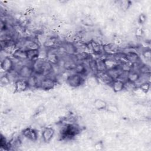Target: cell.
<instances>
[{
	"instance_id": "6da1fadb",
	"label": "cell",
	"mask_w": 151,
	"mask_h": 151,
	"mask_svg": "<svg viewBox=\"0 0 151 151\" xmlns=\"http://www.w3.org/2000/svg\"><path fill=\"white\" fill-rule=\"evenodd\" d=\"M56 80L55 78L49 76H45L40 81L39 87L44 90H50L52 89L55 86Z\"/></svg>"
},
{
	"instance_id": "7a4b0ae2",
	"label": "cell",
	"mask_w": 151,
	"mask_h": 151,
	"mask_svg": "<svg viewBox=\"0 0 151 151\" xmlns=\"http://www.w3.org/2000/svg\"><path fill=\"white\" fill-rule=\"evenodd\" d=\"M68 84L73 88H76L80 86L83 83V76L77 73H73L68 76L66 78Z\"/></svg>"
},
{
	"instance_id": "3957f363",
	"label": "cell",
	"mask_w": 151,
	"mask_h": 151,
	"mask_svg": "<svg viewBox=\"0 0 151 151\" xmlns=\"http://www.w3.org/2000/svg\"><path fill=\"white\" fill-rule=\"evenodd\" d=\"M18 73L19 78L27 79L34 74L32 64L29 65L27 64L22 65L18 70Z\"/></svg>"
},
{
	"instance_id": "277c9868",
	"label": "cell",
	"mask_w": 151,
	"mask_h": 151,
	"mask_svg": "<svg viewBox=\"0 0 151 151\" xmlns=\"http://www.w3.org/2000/svg\"><path fill=\"white\" fill-rule=\"evenodd\" d=\"M15 91L17 93H22L29 88L26 79L19 78L14 82Z\"/></svg>"
},
{
	"instance_id": "5b68a950",
	"label": "cell",
	"mask_w": 151,
	"mask_h": 151,
	"mask_svg": "<svg viewBox=\"0 0 151 151\" xmlns=\"http://www.w3.org/2000/svg\"><path fill=\"white\" fill-rule=\"evenodd\" d=\"M15 64L13 60L9 57H5L4 58L1 63V68L5 72H9L14 69Z\"/></svg>"
},
{
	"instance_id": "8992f818",
	"label": "cell",
	"mask_w": 151,
	"mask_h": 151,
	"mask_svg": "<svg viewBox=\"0 0 151 151\" xmlns=\"http://www.w3.org/2000/svg\"><path fill=\"white\" fill-rule=\"evenodd\" d=\"M96 76L99 80L106 85H111L114 80L107 71L98 72L96 73Z\"/></svg>"
},
{
	"instance_id": "52a82bcc",
	"label": "cell",
	"mask_w": 151,
	"mask_h": 151,
	"mask_svg": "<svg viewBox=\"0 0 151 151\" xmlns=\"http://www.w3.org/2000/svg\"><path fill=\"white\" fill-rule=\"evenodd\" d=\"M23 136L29 140L35 142L37 140L38 134L37 132L31 128L27 127L23 130Z\"/></svg>"
},
{
	"instance_id": "ba28073f",
	"label": "cell",
	"mask_w": 151,
	"mask_h": 151,
	"mask_svg": "<svg viewBox=\"0 0 151 151\" xmlns=\"http://www.w3.org/2000/svg\"><path fill=\"white\" fill-rule=\"evenodd\" d=\"M54 130L52 127H45L42 132L41 136L44 142L47 143L51 140L54 135Z\"/></svg>"
},
{
	"instance_id": "9c48e42d",
	"label": "cell",
	"mask_w": 151,
	"mask_h": 151,
	"mask_svg": "<svg viewBox=\"0 0 151 151\" xmlns=\"http://www.w3.org/2000/svg\"><path fill=\"white\" fill-rule=\"evenodd\" d=\"M12 56L15 59L19 61L28 60L27 51L21 48L15 50L12 53Z\"/></svg>"
},
{
	"instance_id": "30bf717a",
	"label": "cell",
	"mask_w": 151,
	"mask_h": 151,
	"mask_svg": "<svg viewBox=\"0 0 151 151\" xmlns=\"http://www.w3.org/2000/svg\"><path fill=\"white\" fill-rule=\"evenodd\" d=\"M124 55V57L126 60V61L130 62L133 64L138 63V61H139V60H140L139 55L135 51H129L125 53Z\"/></svg>"
},
{
	"instance_id": "8fae6325",
	"label": "cell",
	"mask_w": 151,
	"mask_h": 151,
	"mask_svg": "<svg viewBox=\"0 0 151 151\" xmlns=\"http://www.w3.org/2000/svg\"><path fill=\"white\" fill-rule=\"evenodd\" d=\"M63 47L64 48L65 54L68 55H74L77 52L76 45H74L73 42H67L64 44Z\"/></svg>"
},
{
	"instance_id": "7c38bea8",
	"label": "cell",
	"mask_w": 151,
	"mask_h": 151,
	"mask_svg": "<svg viewBox=\"0 0 151 151\" xmlns=\"http://www.w3.org/2000/svg\"><path fill=\"white\" fill-rule=\"evenodd\" d=\"M114 92H120L124 89V82L119 79L114 80L110 85Z\"/></svg>"
},
{
	"instance_id": "4fadbf2b",
	"label": "cell",
	"mask_w": 151,
	"mask_h": 151,
	"mask_svg": "<svg viewBox=\"0 0 151 151\" xmlns=\"http://www.w3.org/2000/svg\"><path fill=\"white\" fill-rule=\"evenodd\" d=\"M74 56L76 61L79 62H83L91 58L90 54L86 51H78Z\"/></svg>"
},
{
	"instance_id": "5bb4252c",
	"label": "cell",
	"mask_w": 151,
	"mask_h": 151,
	"mask_svg": "<svg viewBox=\"0 0 151 151\" xmlns=\"http://www.w3.org/2000/svg\"><path fill=\"white\" fill-rule=\"evenodd\" d=\"M73 71H74L75 73L80 74L82 76L86 74V73L88 71L87 66L86 64H84V63L83 62L77 63L76 65V67Z\"/></svg>"
},
{
	"instance_id": "9a60e30c",
	"label": "cell",
	"mask_w": 151,
	"mask_h": 151,
	"mask_svg": "<svg viewBox=\"0 0 151 151\" xmlns=\"http://www.w3.org/2000/svg\"><path fill=\"white\" fill-rule=\"evenodd\" d=\"M24 45L25 47V50H38L39 44L38 42L34 41L33 40H27L25 42H24Z\"/></svg>"
},
{
	"instance_id": "2e32d148",
	"label": "cell",
	"mask_w": 151,
	"mask_h": 151,
	"mask_svg": "<svg viewBox=\"0 0 151 151\" xmlns=\"http://www.w3.org/2000/svg\"><path fill=\"white\" fill-rule=\"evenodd\" d=\"M27 80L28 87L29 88H37L39 87V84L40 80H38V77L36 76V74H34Z\"/></svg>"
},
{
	"instance_id": "e0dca14e",
	"label": "cell",
	"mask_w": 151,
	"mask_h": 151,
	"mask_svg": "<svg viewBox=\"0 0 151 151\" xmlns=\"http://www.w3.org/2000/svg\"><path fill=\"white\" fill-rule=\"evenodd\" d=\"M140 74L138 71L136 70H132L128 73L127 80L136 84L140 78Z\"/></svg>"
},
{
	"instance_id": "ac0fdd59",
	"label": "cell",
	"mask_w": 151,
	"mask_h": 151,
	"mask_svg": "<svg viewBox=\"0 0 151 151\" xmlns=\"http://www.w3.org/2000/svg\"><path fill=\"white\" fill-rule=\"evenodd\" d=\"M39 50H27V60L30 61H34L38 59L39 57Z\"/></svg>"
},
{
	"instance_id": "d6986e66",
	"label": "cell",
	"mask_w": 151,
	"mask_h": 151,
	"mask_svg": "<svg viewBox=\"0 0 151 151\" xmlns=\"http://www.w3.org/2000/svg\"><path fill=\"white\" fill-rule=\"evenodd\" d=\"M47 60L52 64H57L59 63V58L55 52H47Z\"/></svg>"
},
{
	"instance_id": "ffe728a7",
	"label": "cell",
	"mask_w": 151,
	"mask_h": 151,
	"mask_svg": "<svg viewBox=\"0 0 151 151\" xmlns=\"http://www.w3.org/2000/svg\"><path fill=\"white\" fill-rule=\"evenodd\" d=\"M94 107L99 110H103L107 108V104L106 101L100 99H97L94 101Z\"/></svg>"
},
{
	"instance_id": "44dd1931",
	"label": "cell",
	"mask_w": 151,
	"mask_h": 151,
	"mask_svg": "<svg viewBox=\"0 0 151 151\" xmlns=\"http://www.w3.org/2000/svg\"><path fill=\"white\" fill-rule=\"evenodd\" d=\"M96 66H97V73L107 71V67H106L104 60H103V59L96 60Z\"/></svg>"
},
{
	"instance_id": "7402d4cb",
	"label": "cell",
	"mask_w": 151,
	"mask_h": 151,
	"mask_svg": "<svg viewBox=\"0 0 151 151\" xmlns=\"http://www.w3.org/2000/svg\"><path fill=\"white\" fill-rule=\"evenodd\" d=\"M88 67L89 69L95 73H97V66H96V60L93 59V58H90L89 60L88 61Z\"/></svg>"
},
{
	"instance_id": "603a6c76",
	"label": "cell",
	"mask_w": 151,
	"mask_h": 151,
	"mask_svg": "<svg viewBox=\"0 0 151 151\" xmlns=\"http://www.w3.org/2000/svg\"><path fill=\"white\" fill-rule=\"evenodd\" d=\"M150 87V83L147 81L143 83L139 86V88H140L141 91L144 93H147L149 90Z\"/></svg>"
},
{
	"instance_id": "cb8c5ba5",
	"label": "cell",
	"mask_w": 151,
	"mask_h": 151,
	"mask_svg": "<svg viewBox=\"0 0 151 151\" xmlns=\"http://www.w3.org/2000/svg\"><path fill=\"white\" fill-rule=\"evenodd\" d=\"M10 80L9 78V77H8L7 74L4 75V76H2L1 78V83L2 85L4 86H8L10 84Z\"/></svg>"
},
{
	"instance_id": "d4e9b609",
	"label": "cell",
	"mask_w": 151,
	"mask_h": 151,
	"mask_svg": "<svg viewBox=\"0 0 151 151\" xmlns=\"http://www.w3.org/2000/svg\"><path fill=\"white\" fill-rule=\"evenodd\" d=\"M143 55L144 57L147 59V60H150V56H151V53H150V50H145L143 51Z\"/></svg>"
},
{
	"instance_id": "484cf974",
	"label": "cell",
	"mask_w": 151,
	"mask_h": 151,
	"mask_svg": "<svg viewBox=\"0 0 151 151\" xmlns=\"http://www.w3.org/2000/svg\"><path fill=\"white\" fill-rule=\"evenodd\" d=\"M45 110V107L44 105H40L36 109V111H35V113L37 114H40L42 112H43Z\"/></svg>"
},
{
	"instance_id": "4316f807",
	"label": "cell",
	"mask_w": 151,
	"mask_h": 151,
	"mask_svg": "<svg viewBox=\"0 0 151 151\" xmlns=\"http://www.w3.org/2000/svg\"><path fill=\"white\" fill-rule=\"evenodd\" d=\"M146 21V16L144 14H141L139 17V22L140 24H143Z\"/></svg>"
}]
</instances>
